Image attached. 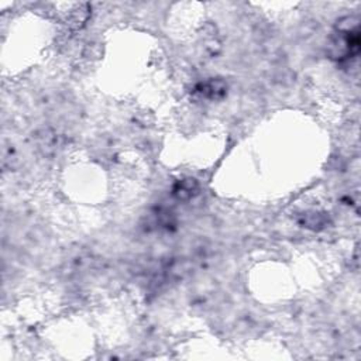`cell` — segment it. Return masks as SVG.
<instances>
[{
  "label": "cell",
  "mask_w": 361,
  "mask_h": 361,
  "mask_svg": "<svg viewBox=\"0 0 361 361\" xmlns=\"http://www.w3.org/2000/svg\"><path fill=\"white\" fill-rule=\"evenodd\" d=\"M331 47L334 49V56L338 59L355 56L360 49L358 27L354 25L345 30L340 28L337 32V37L331 42Z\"/></svg>",
  "instance_id": "cell-1"
}]
</instances>
